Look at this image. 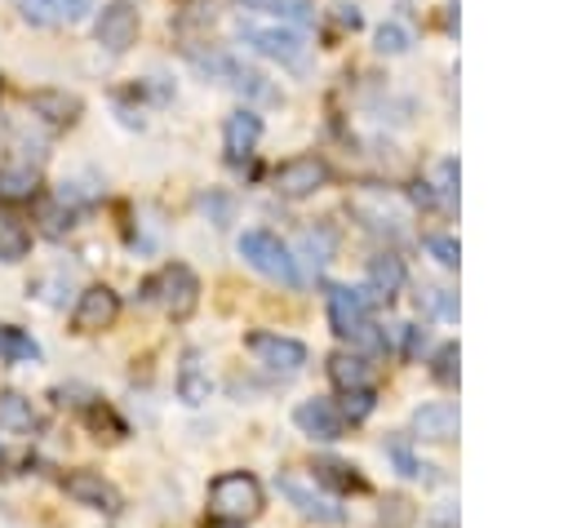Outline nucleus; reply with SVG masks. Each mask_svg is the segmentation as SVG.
I'll list each match as a JSON object with an SVG mask.
<instances>
[{
  "label": "nucleus",
  "mask_w": 568,
  "mask_h": 528,
  "mask_svg": "<svg viewBox=\"0 0 568 528\" xmlns=\"http://www.w3.org/2000/svg\"><path fill=\"white\" fill-rule=\"evenodd\" d=\"M146 297H155L173 319H186V315L200 306V280H195L191 266L173 262V266H164L155 280H146Z\"/></svg>",
  "instance_id": "nucleus-5"
},
{
  "label": "nucleus",
  "mask_w": 568,
  "mask_h": 528,
  "mask_svg": "<svg viewBox=\"0 0 568 528\" xmlns=\"http://www.w3.org/2000/svg\"><path fill=\"white\" fill-rule=\"evenodd\" d=\"M257 13H271L280 22H315V4L311 0H244Z\"/></svg>",
  "instance_id": "nucleus-25"
},
{
  "label": "nucleus",
  "mask_w": 568,
  "mask_h": 528,
  "mask_svg": "<svg viewBox=\"0 0 568 528\" xmlns=\"http://www.w3.org/2000/svg\"><path fill=\"white\" fill-rule=\"evenodd\" d=\"M62 493L71 501L89 506V510H102V515H120V506H124L120 488L111 479H102V470H71V475H62Z\"/></svg>",
  "instance_id": "nucleus-9"
},
{
  "label": "nucleus",
  "mask_w": 568,
  "mask_h": 528,
  "mask_svg": "<svg viewBox=\"0 0 568 528\" xmlns=\"http://www.w3.org/2000/svg\"><path fill=\"white\" fill-rule=\"evenodd\" d=\"M257 138H262V115H257L253 106H240V111L226 115V124H222V146H226V160H231V164L248 160V151L257 146Z\"/></svg>",
  "instance_id": "nucleus-14"
},
{
  "label": "nucleus",
  "mask_w": 568,
  "mask_h": 528,
  "mask_svg": "<svg viewBox=\"0 0 568 528\" xmlns=\"http://www.w3.org/2000/svg\"><path fill=\"white\" fill-rule=\"evenodd\" d=\"M27 253H31V222L13 204H0V262H22Z\"/></svg>",
  "instance_id": "nucleus-17"
},
{
  "label": "nucleus",
  "mask_w": 568,
  "mask_h": 528,
  "mask_svg": "<svg viewBox=\"0 0 568 528\" xmlns=\"http://www.w3.org/2000/svg\"><path fill=\"white\" fill-rule=\"evenodd\" d=\"M337 18H342V27H351V31L359 27V13H355V4H342V13H337Z\"/></svg>",
  "instance_id": "nucleus-32"
},
{
  "label": "nucleus",
  "mask_w": 568,
  "mask_h": 528,
  "mask_svg": "<svg viewBox=\"0 0 568 528\" xmlns=\"http://www.w3.org/2000/svg\"><path fill=\"white\" fill-rule=\"evenodd\" d=\"M462 430V413L453 399H430L413 413V439L422 444H453Z\"/></svg>",
  "instance_id": "nucleus-12"
},
{
  "label": "nucleus",
  "mask_w": 568,
  "mask_h": 528,
  "mask_svg": "<svg viewBox=\"0 0 568 528\" xmlns=\"http://www.w3.org/2000/svg\"><path fill=\"white\" fill-rule=\"evenodd\" d=\"M324 186H328V164L320 155H293V160H284L275 169V191L284 200H306V195H315Z\"/></svg>",
  "instance_id": "nucleus-7"
},
{
  "label": "nucleus",
  "mask_w": 568,
  "mask_h": 528,
  "mask_svg": "<svg viewBox=\"0 0 568 528\" xmlns=\"http://www.w3.org/2000/svg\"><path fill=\"white\" fill-rule=\"evenodd\" d=\"M138 27H142L138 4L133 0H111V4H102L98 22H93V35H98V44L106 53H124V49H133Z\"/></svg>",
  "instance_id": "nucleus-6"
},
{
  "label": "nucleus",
  "mask_w": 568,
  "mask_h": 528,
  "mask_svg": "<svg viewBox=\"0 0 568 528\" xmlns=\"http://www.w3.org/2000/svg\"><path fill=\"white\" fill-rule=\"evenodd\" d=\"M386 453H390V461L399 466V475H404V479H422V470H430V466H422V461L413 457V448H408L404 439H390V444H386Z\"/></svg>",
  "instance_id": "nucleus-31"
},
{
  "label": "nucleus",
  "mask_w": 568,
  "mask_h": 528,
  "mask_svg": "<svg viewBox=\"0 0 568 528\" xmlns=\"http://www.w3.org/2000/svg\"><path fill=\"white\" fill-rule=\"evenodd\" d=\"M413 49V31L404 27V22H382L377 27V53H408Z\"/></svg>",
  "instance_id": "nucleus-27"
},
{
  "label": "nucleus",
  "mask_w": 568,
  "mask_h": 528,
  "mask_svg": "<svg viewBox=\"0 0 568 528\" xmlns=\"http://www.w3.org/2000/svg\"><path fill=\"white\" fill-rule=\"evenodd\" d=\"M328 324L337 337L364 346V351H382L386 337H377L373 328V315H368V293L364 288H346V284H333L328 288Z\"/></svg>",
  "instance_id": "nucleus-1"
},
{
  "label": "nucleus",
  "mask_w": 568,
  "mask_h": 528,
  "mask_svg": "<svg viewBox=\"0 0 568 528\" xmlns=\"http://www.w3.org/2000/svg\"><path fill=\"white\" fill-rule=\"evenodd\" d=\"M373 404H377V395H373V386H359V390H342V422H364L368 413H373Z\"/></svg>",
  "instance_id": "nucleus-28"
},
{
  "label": "nucleus",
  "mask_w": 568,
  "mask_h": 528,
  "mask_svg": "<svg viewBox=\"0 0 568 528\" xmlns=\"http://www.w3.org/2000/svg\"><path fill=\"white\" fill-rule=\"evenodd\" d=\"M426 253H430L439 266H448V271L462 262V244H457L453 235H426Z\"/></svg>",
  "instance_id": "nucleus-30"
},
{
  "label": "nucleus",
  "mask_w": 568,
  "mask_h": 528,
  "mask_svg": "<svg viewBox=\"0 0 568 528\" xmlns=\"http://www.w3.org/2000/svg\"><path fill=\"white\" fill-rule=\"evenodd\" d=\"M244 346L253 351V359H257L262 368L284 373V377L302 373V364H306V346H302L297 337H284V333H248Z\"/></svg>",
  "instance_id": "nucleus-8"
},
{
  "label": "nucleus",
  "mask_w": 568,
  "mask_h": 528,
  "mask_svg": "<svg viewBox=\"0 0 568 528\" xmlns=\"http://www.w3.org/2000/svg\"><path fill=\"white\" fill-rule=\"evenodd\" d=\"M457 177H462V173H457V160L448 155V160H439V164H435V173H430V182H426V186H435L430 195H435L439 204H457Z\"/></svg>",
  "instance_id": "nucleus-26"
},
{
  "label": "nucleus",
  "mask_w": 568,
  "mask_h": 528,
  "mask_svg": "<svg viewBox=\"0 0 568 528\" xmlns=\"http://www.w3.org/2000/svg\"><path fill=\"white\" fill-rule=\"evenodd\" d=\"M328 377L337 390H359V386H368V364L359 351H337V355H328Z\"/></svg>",
  "instance_id": "nucleus-21"
},
{
  "label": "nucleus",
  "mask_w": 568,
  "mask_h": 528,
  "mask_svg": "<svg viewBox=\"0 0 568 528\" xmlns=\"http://www.w3.org/2000/svg\"><path fill=\"white\" fill-rule=\"evenodd\" d=\"M293 426H297L306 439H320V444H333V439L346 435V422H342V413H337L333 399H302V404L293 408Z\"/></svg>",
  "instance_id": "nucleus-13"
},
{
  "label": "nucleus",
  "mask_w": 568,
  "mask_h": 528,
  "mask_svg": "<svg viewBox=\"0 0 568 528\" xmlns=\"http://www.w3.org/2000/svg\"><path fill=\"white\" fill-rule=\"evenodd\" d=\"M430 377L444 382V386L457 382V342H444V346L435 351V359H430Z\"/></svg>",
  "instance_id": "nucleus-29"
},
{
  "label": "nucleus",
  "mask_w": 568,
  "mask_h": 528,
  "mask_svg": "<svg viewBox=\"0 0 568 528\" xmlns=\"http://www.w3.org/2000/svg\"><path fill=\"white\" fill-rule=\"evenodd\" d=\"M213 395V382H209V373H204V364H200V351H186L182 355V364H178V399L182 404H204Z\"/></svg>",
  "instance_id": "nucleus-18"
},
{
  "label": "nucleus",
  "mask_w": 568,
  "mask_h": 528,
  "mask_svg": "<svg viewBox=\"0 0 568 528\" xmlns=\"http://www.w3.org/2000/svg\"><path fill=\"white\" fill-rule=\"evenodd\" d=\"M315 479L324 488H333V493H364L368 488L364 475H355V466L351 461H337V457H320L315 461Z\"/></svg>",
  "instance_id": "nucleus-22"
},
{
  "label": "nucleus",
  "mask_w": 568,
  "mask_h": 528,
  "mask_svg": "<svg viewBox=\"0 0 568 528\" xmlns=\"http://www.w3.org/2000/svg\"><path fill=\"white\" fill-rule=\"evenodd\" d=\"M0 359L4 364H36L40 359V346L22 328H0Z\"/></svg>",
  "instance_id": "nucleus-24"
},
{
  "label": "nucleus",
  "mask_w": 568,
  "mask_h": 528,
  "mask_svg": "<svg viewBox=\"0 0 568 528\" xmlns=\"http://www.w3.org/2000/svg\"><path fill=\"white\" fill-rule=\"evenodd\" d=\"M93 0H18V13L36 27H71L80 18H89Z\"/></svg>",
  "instance_id": "nucleus-16"
},
{
  "label": "nucleus",
  "mask_w": 568,
  "mask_h": 528,
  "mask_svg": "<svg viewBox=\"0 0 568 528\" xmlns=\"http://www.w3.org/2000/svg\"><path fill=\"white\" fill-rule=\"evenodd\" d=\"M27 106H31V115H40L49 129H67V124H75L80 111H84V102H80L75 93H67V89H36V93L27 98Z\"/></svg>",
  "instance_id": "nucleus-15"
},
{
  "label": "nucleus",
  "mask_w": 568,
  "mask_h": 528,
  "mask_svg": "<svg viewBox=\"0 0 568 528\" xmlns=\"http://www.w3.org/2000/svg\"><path fill=\"white\" fill-rule=\"evenodd\" d=\"M31 426H36V408H31V399H22L18 390H0V430L22 435V430H31Z\"/></svg>",
  "instance_id": "nucleus-23"
},
{
  "label": "nucleus",
  "mask_w": 568,
  "mask_h": 528,
  "mask_svg": "<svg viewBox=\"0 0 568 528\" xmlns=\"http://www.w3.org/2000/svg\"><path fill=\"white\" fill-rule=\"evenodd\" d=\"M275 488L288 497V506H297V515H306V519H315V524H342V519H346V510H342L328 493H315V488H311L306 479H297V475H280Z\"/></svg>",
  "instance_id": "nucleus-11"
},
{
  "label": "nucleus",
  "mask_w": 568,
  "mask_h": 528,
  "mask_svg": "<svg viewBox=\"0 0 568 528\" xmlns=\"http://www.w3.org/2000/svg\"><path fill=\"white\" fill-rule=\"evenodd\" d=\"M40 191V173L31 164H0V204H22Z\"/></svg>",
  "instance_id": "nucleus-20"
},
{
  "label": "nucleus",
  "mask_w": 568,
  "mask_h": 528,
  "mask_svg": "<svg viewBox=\"0 0 568 528\" xmlns=\"http://www.w3.org/2000/svg\"><path fill=\"white\" fill-rule=\"evenodd\" d=\"M240 257L257 271V275H266V280H275V284H302V275H297V257H293V248L275 235V231H244L240 235Z\"/></svg>",
  "instance_id": "nucleus-2"
},
{
  "label": "nucleus",
  "mask_w": 568,
  "mask_h": 528,
  "mask_svg": "<svg viewBox=\"0 0 568 528\" xmlns=\"http://www.w3.org/2000/svg\"><path fill=\"white\" fill-rule=\"evenodd\" d=\"M399 288H404V262H399L395 253H377V257L368 262V288H364V293L390 302Z\"/></svg>",
  "instance_id": "nucleus-19"
},
{
  "label": "nucleus",
  "mask_w": 568,
  "mask_h": 528,
  "mask_svg": "<svg viewBox=\"0 0 568 528\" xmlns=\"http://www.w3.org/2000/svg\"><path fill=\"white\" fill-rule=\"evenodd\" d=\"M240 35H244L248 49H257L262 58H271V62H280V67H306L311 44H306V35L293 31V27H280V22L253 27V22H248V27H240Z\"/></svg>",
  "instance_id": "nucleus-4"
},
{
  "label": "nucleus",
  "mask_w": 568,
  "mask_h": 528,
  "mask_svg": "<svg viewBox=\"0 0 568 528\" xmlns=\"http://www.w3.org/2000/svg\"><path fill=\"white\" fill-rule=\"evenodd\" d=\"M120 319V293L106 288V284H89L71 311V328L75 333H102Z\"/></svg>",
  "instance_id": "nucleus-10"
},
{
  "label": "nucleus",
  "mask_w": 568,
  "mask_h": 528,
  "mask_svg": "<svg viewBox=\"0 0 568 528\" xmlns=\"http://www.w3.org/2000/svg\"><path fill=\"white\" fill-rule=\"evenodd\" d=\"M209 510L226 524H244L262 510V484L248 470H226L209 484Z\"/></svg>",
  "instance_id": "nucleus-3"
}]
</instances>
